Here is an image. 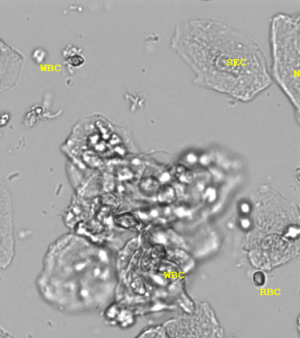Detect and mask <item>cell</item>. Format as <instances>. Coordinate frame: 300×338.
Segmentation results:
<instances>
[{"label": "cell", "instance_id": "3", "mask_svg": "<svg viewBox=\"0 0 300 338\" xmlns=\"http://www.w3.org/2000/svg\"><path fill=\"white\" fill-rule=\"evenodd\" d=\"M14 255L15 236L12 198L0 173V270L9 268Z\"/></svg>", "mask_w": 300, "mask_h": 338}, {"label": "cell", "instance_id": "2", "mask_svg": "<svg viewBox=\"0 0 300 338\" xmlns=\"http://www.w3.org/2000/svg\"><path fill=\"white\" fill-rule=\"evenodd\" d=\"M299 16L277 13L270 22V77L295 108L299 119Z\"/></svg>", "mask_w": 300, "mask_h": 338}, {"label": "cell", "instance_id": "1", "mask_svg": "<svg viewBox=\"0 0 300 338\" xmlns=\"http://www.w3.org/2000/svg\"><path fill=\"white\" fill-rule=\"evenodd\" d=\"M170 44L192 71L194 83L204 89L250 102L272 83L260 45L217 18L182 22Z\"/></svg>", "mask_w": 300, "mask_h": 338}, {"label": "cell", "instance_id": "6", "mask_svg": "<svg viewBox=\"0 0 300 338\" xmlns=\"http://www.w3.org/2000/svg\"><path fill=\"white\" fill-rule=\"evenodd\" d=\"M9 334L6 333L2 328H0V338H8Z\"/></svg>", "mask_w": 300, "mask_h": 338}, {"label": "cell", "instance_id": "5", "mask_svg": "<svg viewBox=\"0 0 300 338\" xmlns=\"http://www.w3.org/2000/svg\"><path fill=\"white\" fill-rule=\"evenodd\" d=\"M252 280H253V283L254 284V286H257V287H262V286H265V284L267 282L266 274L261 271H255L253 274Z\"/></svg>", "mask_w": 300, "mask_h": 338}, {"label": "cell", "instance_id": "4", "mask_svg": "<svg viewBox=\"0 0 300 338\" xmlns=\"http://www.w3.org/2000/svg\"><path fill=\"white\" fill-rule=\"evenodd\" d=\"M23 63V55L0 38V95L17 85Z\"/></svg>", "mask_w": 300, "mask_h": 338}]
</instances>
